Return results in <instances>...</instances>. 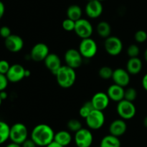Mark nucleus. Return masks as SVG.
I'll use <instances>...</instances> for the list:
<instances>
[{
	"label": "nucleus",
	"mask_w": 147,
	"mask_h": 147,
	"mask_svg": "<svg viewBox=\"0 0 147 147\" xmlns=\"http://www.w3.org/2000/svg\"><path fill=\"white\" fill-rule=\"evenodd\" d=\"M54 131L47 124L37 125L31 132V138L38 146L46 147L54 141Z\"/></svg>",
	"instance_id": "1"
},
{
	"label": "nucleus",
	"mask_w": 147,
	"mask_h": 147,
	"mask_svg": "<svg viewBox=\"0 0 147 147\" xmlns=\"http://www.w3.org/2000/svg\"><path fill=\"white\" fill-rule=\"evenodd\" d=\"M55 76L59 86L65 89L71 87L76 80L75 69L69 67L67 65L62 66L56 73Z\"/></svg>",
	"instance_id": "2"
},
{
	"label": "nucleus",
	"mask_w": 147,
	"mask_h": 147,
	"mask_svg": "<svg viewBox=\"0 0 147 147\" xmlns=\"http://www.w3.org/2000/svg\"><path fill=\"white\" fill-rule=\"evenodd\" d=\"M28 138V130L27 126L22 122H17L10 127L9 139L11 142L22 145Z\"/></svg>",
	"instance_id": "3"
},
{
	"label": "nucleus",
	"mask_w": 147,
	"mask_h": 147,
	"mask_svg": "<svg viewBox=\"0 0 147 147\" xmlns=\"http://www.w3.org/2000/svg\"><path fill=\"white\" fill-rule=\"evenodd\" d=\"M78 50L83 58L91 59V58L94 57L97 53V43L91 37L82 39L80 45H79Z\"/></svg>",
	"instance_id": "4"
},
{
	"label": "nucleus",
	"mask_w": 147,
	"mask_h": 147,
	"mask_svg": "<svg viewBox=\"0 0 147 147\" xmlns=\"http://www.w3.org/2000/svg\"><path fill=\"white\" fill-rule=\"evenodd\" d=\"M116 111L121 119L129 120L135 116L136 109L133 102L123 99L118 102Z\"/></svg>",
	"instance_id": "5"
},
{
	"label": "nucleus",
	"mask_w": 147,
	"mask_h": 147,
	"mask_svg": "<svg viewBox=\"0 0 147 147\" xmlns=\"http://www.w3.org/2000/svg\"><path fill=\"white\" fill-rule=\"evenodd\" d=\"M88 127L91 130H98L105 123V115L103 111L93 110L86 118Z\"/></svg>",
	"instance_id": "6"
},
{
	"label": "nucleus",
	"mask_w": 147,
	"mask_h": 147,
	"mask_svg": "<svg viewBox=\"0 0 147 147\" xmlns=\"http://www.w3.org/2000/svg\"><path fill=\"white\" fill-rule=\"evenodd\" d=\"M104 48L106 53L113 56H118L123 50V43L119 37L116 36H109L106 38Z\"/></svg>",
	"instance_id": "7"
},
{
	"label": "nucleus",
	"mask_w": 147,
	"mask_h": 147,
	"mask_svg": "<svg viewBox=\"0 0 147 147\" xmlns=\"http://www.w3.org/2000/svg\"><path fill=\"white\" fill-rule=\"evenodd\" d=\"M74 140L77 147H90L93 144V136L90 130L82 128L75 133Z\"/></svg>",
	"instance_id": "8"
},
{
	"label": "nucleus",
	"mask_w": 147,
	"mask_h": 147,
	"mask_svg": "<svg viewBox=\"0 0 147 147\" xmlns=\"http://www.w3.org/2000/svg\"><path fill=\"white\" fill-rule=\"evenodd\" d=\"M74 31L80 38H88L93 34V27L88 20L81 18L76 22Z\"/></svg>",
	"instance_id": "9"
},
{
	"label": "nucleus",
	"mask_w": 147,
	"mask_h": 147,
	"mask_svg": "<svg viewBox=\"0 0 147 147\" xmlns=\"http://www.w3.org/2000/svg\"><path fill=\"white\" fill-rule=\"evenodd\" d=\"M65 61L67 66L76 69L80 67L83 63V56L78 50L70 48L65 53Z\"/></svg>",
	"instance_id": "10"
},
{
	"label": "nucleus",
	"mask_w": 147,
	"mask_h": 147,
	"mask_svg": "<svg viewBox=\"0 0 147 147\" xmlns=\"http://www.w3.org/2000/svg\"><path fill=\"white\" fill-rule=\"evenodd\" d=\"M49 48L45 43H38L34 45L30 51V58L36 62L44 61L49 55Z\"/></svg>",
	"instance_id": "11"
},
{
	"label": "nucleus",
	"mask_w": 147,
	"mask_h": 147,
	"mask_svg": "<svg viewBox=\"0 0 147 147\" xmlns=\"http://www.w3.org/2000/svg\"><path fill=\"white\" fill-rule=\"evenodd\" d=\"M25 70L24 66L22 65L15 63L10 66L8 72L6 74L9 82L16 83L22 80L25 78Z\"/></svg>",
	"instance_id": "12"
},
{
	"label": "nucleus",
	"mask_w": 147,
	"mask_h": 147,
	"mask_svg": "<svg viewBox=\"0 0 147 147\" xmlns=\"http://www.w3.org/2000/svg\"><path fill=\"white\" fill-rule=\"evenodd\" d=\"M4 45L9 51L17 53L24 47V40L20 35L11 34L4 40Z\"/></svg>",
	"instance_id": "13"
},
{
	"label": "nucleus",
	"mask_w": 147,
	"mask_h": 147,
	"mask_svg": "<svg viewBox=\"0 0 147 147\" xmlns=\"http://www.w3.org/2000/svg\"><path fill=\"white\" fill-rule=\"evenodd\" d=\"M112 80L116 84L125 87L130 83V74L126 69L118 68L113 70Z\"/></svg>",
	"instance_id": "14"
},
{
	"label": "nucleus",
	"mask_w": 147,
	"mask_h": 147,
	"mask_svg": "<svg viewBox=\"0 0 147 147\" xmlns=\"http://www.w3.org/2000/svg\"><path fill=\"white\" fill-rule=\"evenodd\" d=\"M103 7L101 1L98 0L88 1L86 6V13L88 17L96 19L100 17L103 13Z\"/></svg>",
	"instance_id": "15"
},
{
	"label": "nucleus",
	"mask_w": 147,
	"mask_h": 147,
	"mask_svg": "<svg viewBox=\"0 0 147 147\" xmlns=\"http://www.w3.org/2000/svg\"><path fill=\"white\" fill-rule=\"evenodd\" d=\"M90 101H91L95 110L103 111L109 106L110 99L106 93L99 92L93 95Z\"/></svg>",
	"instance_id": "16"
},
{
	"label": "nucleus",
	"mask_w": 147,
	"mask_h": 147,
	"mask_svg": "<svg viewBox=\"0 0 147 147\" xmlns=\"http://www.w3.org/2000/svg\"><path fill=\"white\" fill-rule=\"evenodd\" d=\"M44 63L47 69L54 75L56 74L57 71L62 66L61 60L55 53H49L48 56L44 60Z\"/></svg>",
	"instance_id": "17"
},
{
	"label": "nucleus",
	"mask_w": 147,
	"mask_h": 147,
	"mask_svg": "<svg viewBox=\"0 0 147 147\" xmlns=\"http://www.w3.org/2000/svg\"><path fill=\"white\" fill-rule=\"evenodd\" d=\"M127 130V124L123 119H116L109 125V132L111 135L116 137L123 135Z\"/></svg>",
	"instance_id": "18"
},
{
	"label": "nucleus",
	"mask_w": 147,
	"mask_h": 147,
	"mask_svg": "<svg viewBox=\"0 0 147 147\" xmlns=\"http://www.w3.org/2000/svg\"><path fill=\"white\" fill-rule=\"evenodd\" d=\"M124 87L113 84L108 88L106 94L109 96V99L119 102L124 99Z\"/></svg>",
	"instance_id": "19"
},
{
	"label": "nucleus",
	"mask_w": 147,
	"mask_h": 147,
	"mask_svg": "<svg viewBox=\"0 0 147 147\" xmlns=\"http://www.w3.org/2000/svg\"><path fill=\"white\" fill-rule=\"evenodd\" d=\"M142 61L139 58H130L126 64V70L129 74L136 75L142 71Z\"/></svg>",
	"instance_id": "20"
},
{
	"label": "nucleus",
	"mask_w": 147,
	"mask_h": 147,
	"mask_svg": "<svg viewBox=\"0 0 147 147\" xmlns=\"http://www.w3.org/2000/svg\"><path fill=\"white\" fill-rule=\"evenodd\" d=\"M54 141L60 144L64 147L67 146L71 143L72 135L67 131H60L55 133Z\"/></svg>",
	"instance_id": "21"
},
{
	"label": "nucleus",
	"mask_w": 147,
	"mask_h": 147,
	"mask_svg": "<svg viewBox=\"0 0 147 147\" xmlns=\"http://www.w3.org/2000/svg\"><path fill=\"white\" fill-rule=\"evenodd\" d=\"M121 143L119 137L109 134L105 135L101 139L100 147H121Z\"/></svg>",
	"instance_id": "22"
},
{
	"label": "nucleus",
	"mask_w": 147,
	"mask_h": 147,
	"mask_svg": "<svg viewBox=\"0 0 147 147\" xmlns=\"http://www.w3.org/2000/svg\"><path fill=\"white\" fill-rule=\"evenodd\" d=\"M67 18L76 22L78 20L82 18V10L77 4H73L70 5L67 10Z\"/></svg>",
	"instance_id": "23"
},
{
	"label": "nucleus",
	"mask_w": 147,
	"mask_h": 147,
	"mask_svg": "<svg viewBox=\"0 0 147 147\" xmlns=\"http://www.w3.org/2000/svg\"><path fill=\"white\" fill-rule=\"evenodd\" d=\"M97 33L99 36L103 38H107L111 35V27L110 24L106 21H102L98 24Z\"/></svg>",
	"instance_id": "24"
},
{
	"label": "nucleus",
	"mask_w": 147,
	"mask_h": 147,
	"mask_svg": "<svg viewBox=\"0 0 147 147\" xmlns=\"http://www.w3.org/2000/svg\"><path fill=\"white\" fill-rule=\"evenodd\" d=\"M10 126L4 121H0V145L9 139Z\"/></svg>",
	"instance_id": "25"
},
{
	"label": "nucleus",
	"mask_w": 147,
	"mask_h": 147,
	"mask_svg": "<svg viewBox=\"0 0 147 147\" xmlns=\"http://www.w3.org/2000/svg\"><path fill=\"white\" fill-rule=\"evenodd\" d=\"M93 110H94V108H93V105L92 104L91 101H88V102H85L83 106L80 108L79 114H80V115L82 118L86 119L88 116L89 114L90 113V112Z\"/></svg>",
	"instance_id": "26"
},
{
	"label": "nucleus",
	"mask_w": 147,
	"mask_h": 147,
	"mask_svg": "<svg viewBox=\"0 0 147 147\" xmlns=\"http://www.w3.org/2000/svg\"><path fill=\"white\" fill-rule=\"evenodd\" d=\"M113 70L111 67L107 66H102L100 69H99L98 74L101 79L107 80V79H112V76H113Z\"/></svg>",
	"instance_id": "27"
},
{
	"label": "nucleus",
	"mask_w": 147,
	"mask_h": 147,
	"mask_svg": "<svg viewBox=\"0 0 147 147\" xmlns=\"http://www.w3.org/2000/svg\"><path fill=\"white\" fill-rule=\"evenodd\" d=\"M67 127L69 131L75 133H76L83 128L80 121L78 119H76V118H73V119H70V120H68V122H67Z\"/></svg>",
	"instance_id": "28"
},
{
	"label": "nucleus",
	"mask_w": 147,
	"mask_h": 147,
	"mask_svg": "<svg viewBox=\"0 0 147 147\" xmlns=\"http://www.w3.org/2000/svg\"><path fill=\"white\" fill-rule=\"evenodd\" d=\"M137 97V92L136 89L133 87H129L125 90L124 99L133 102Z\"/></svg>",
	"instance_id": "29"
},
{
	"label": "nucleus",
	"mask_w": 147,
	"mask_h": 147,
	"mask_svg": "<svg viewBox=\"0 0 147 147\" xmlns=\"http://www.w3.org/2000/svg\"><path fill=\"white\" fill-rule=\"evenodd\" d=\"M139 53H140V49L137 45L131 44L128 47L127 54L129 56V58L138 57Z\"/></svg>",
	"instance_id": "30"
},
{
	"label": "nucleus",
	"mask_w": 147,
	"mask_h": 147,
	"mask_svg": "<svg viewBox=\"0 0 147 147\" xmlns=\"http://www.w3.org/2000/svg\"><path fill=\"white\" fill-rule=\"evenodd\" d=\"M62 26H63V28L66 31H73L75 30L76 22L70 20V19L67 18L63 20V23H62Z\"/></svg>",
	"instance_id": "31"
},
{
	"label": "nucleus",
	"mask_w": 147,
	"mask_h": 147,
	"mask_svg": "<svg viewBox=\"0 0 147 147\" xmlns=\"http://www.w3.org/2000/svg\"><path fill=\"white\" fill-rule=\"evenodd\" d=\"M134 38L137 43H142L147 40V33L144 30H138L134 35Z\"/></svg>",
	"instance_id": "32"
},
{
	"label": "nucleus",
	"mask_w": 147,
	"mask_h": 147,
	"mask_svg": "<svg viewBox=\"0 0 147 147\" xmlns=\"http://www.w3.org/2000/svg\"><path fill=\"white\" fill-rule=\"evenodd\" d=\"M9 62L6 60H0V74H7L10 68Z\"/></svg>",
	"instance_id": "33"
},
{
	"label": "nucleus",
	"mask_w": 147,
	"mask_h": 147,
	"mask_svg": "<svg viewBox=\"0 0 147 147\" xmlns=\"http://www.w3.org/2000/svg\"><path fill=\"white\" fill-rule=\"evenodd\" d=\"M9 80L5 74H0V92L5 90L8 86Z\"/></svg>",
	"instance_id": "34"
},
{
	"label": "nucleus",
	"mask_w": 147,
	"mask_h": 147,
	"mask_svg": "<svg viewBox=\"0 0 147 147\" xmlns=\"http://www.w3.org/2000/svg\"><path fill=\"white\" fill-rule=\"evenodd\" d=\"M11 35V30H10L9 27H7V26H2V27H0V35H1V37L6 39L9 36Z\"/></svg>",
	"instance_id": "35"
},
{
	"label": "nucleus",
	"mask_w": 147,
	"mask_h": 147,
	"mask_svg": "<svg viewBox=\"0 0 147 147\" xmlns=\"http://www.w3.org/2000/svg\"><path fill=\"white\" fill-rule=\"evenodd\" d=\"M37 144L34 142L31 138H27L22 144V147H37Z\"/></svg>",
	"instance_id": "36"
},
{
	"label": "nucleus",
	"mask_w": 147,
	"mask_h": 147,
	"mask_svg": "<svg viewBox=\"0 0 147 147\" xmlns=\"http://www.w3.org/2000/svg\"><path fill=\"white\" fill-rule=\"evenodd\" d=\"M4 12H5V7H4V3L0 1V20L3 17Z\"/></svg>",
	"instance_id": "37"
},
{
	"label": "nucleus",
	"mask_w": 147,
	"mask_h": 147,
	"mask_svg": "<svg viewBox=\"0 0 147 147\" xmlns=\"http://www.w3.org/2000/svg\"><path fill=\"white\" fill-rule=\"evenodd\" d=\"M142 86H143L144 89L147 91V74L144 76L143 79H142Z\"/></svg>",
	"instance_id": "38"
},
{
	"label": "nucleus",
	"mask_w": 147,
	"mask_h": 147,
	"mask_svg": "<svg viewBox=\"0 0 147 147\" xmlns=\"http://www.w3.org/2000/svg\"><path fill=\"white\" fill-rule=\"evenodd\" d=\"M46 147H64V146L62 145H60V144H58V143L56 142V141H52L50 144H48V145H47Z\"/></svg>",
	"instance_id": "39"
},
{
	"label": "nucleus",
	"mask_w": 147,
	"mask_h": 147,
	"mask_svg": "<svg viewBox=\"0 0 147 147\" xmlns=\"http://www.w3.org/2000/svg\"><path fill=\"white\" fill-rule=\"evenodd\" d=\"M7 97H8V94H7V92H5L4 90L0 92V97H1V99L2 100H4V99H7Z\"/></svg>",
	"instance_id": "40"
},
{
	"label": "nucleus",
	"mask_w": 147,
	"mask_h": 147,
	"mask_svg": "<svg viewBox=\"0 0 147 147\" xmlns=\"http://www.w3.org/2000/svg\"><path fill=\"white\" fill-rule=\"evenodd\" d=\"M5 147H22V145L18 144H16V143L11 142L10 144H7Z\"/></svg>",
	"instance_id": "41"
},
{
	"label": "nucleus",
	"mask_w": 147,
	"mask_h": 147,
	"mask_svg": "<svg viewBox=\"0 0 147 147\" xmlns=\"http://www.w3.org/2000/svg\"><path fill=\"white\" fill-rule=\"evenodd\" d=\"M144 125L147 128V116L144 119Z\"/></svg>",
	"instance_id": "42"
},
{
	"label": "nucleus",
	"mask_w": 147,
	"mask_h": 147,
	"mask_svg": "<svg viewBox=\"0 0 147 147\" xmlns=\"http://www.w3.org/2000/svg\"><path fill=\"white\" fill-rule=\"evenodd\" d=\"M30 75V71L29 70H27L26 69L25 70V77H27V76H29Z\"/></svg>",
	"instance_id": "43"
},
{
	"label": "nucleus",
	"mask_w": 147,
	"mask_h": 147,
	"mask_svg": "<svg viewBox=\"0 0 147 147\" xmlns=\"http://www.w3.org/2000/svg\"><path fill=\"white\" fill-rule=\"evenodd\" d=\"M144 59H145V60L147 61V48L146 49V50H145V52H144Z\"/></svg>",
	"instance_id": "44"
},
{
	"label": "nucleus",
	"mask_w": 147,
	"mask_h": 147,
	"mask_svg": "<svg viewBox=\"0 0 147 147\" xmlns=\"http://www.w3.org/2000/svg\"><path fill=\"white\" fill-rule=\"evenodd\" d=\"M2 99H1V97H0V106H1V103H2Z\"/></svg>",
	"instance_id": "45"
},
{
	"label": "nucleus",
	"mask_w": 147,
	"mask_h": 147,
	"mask_svg": "<svg viewBox=\"0 0 147 147\" xmlns=\"http://www.w3.org/2000/svg\"><path fill=\"white\" fill-rule=\"evenodd\" d=\"M98 1H104V0H98Z\"/></svg>",
	"instance_id": "46"
},
{
	"label": "nucleus",
	"mask_w": 147,
	"mask_h": 147,
	"mask_svg": "<svg viewBox=\"0 0 147 147\" xmlns=\"http://www.w3.org/2000/svg\"><path fill=\"white\" fill-rule=\"evenodd\" d=\"M88 1H91V0H88Z\"/></svg>",
	"instance_id": "47"
},
{
	"label": "nucleus",
	"mask_w": 147,
	"mask_h": 147,
	"mask_svg": "<svg viewBox=\"0 0 147 147\" xmlns=\"http://www.w3.org/2000/svg\"><path fill=\"white\" fill-rule=\"evenodd\" d=\"M98 147H100V146H98Z\"/></svg>",
	"instance_id": "48"
}]
</instances>
